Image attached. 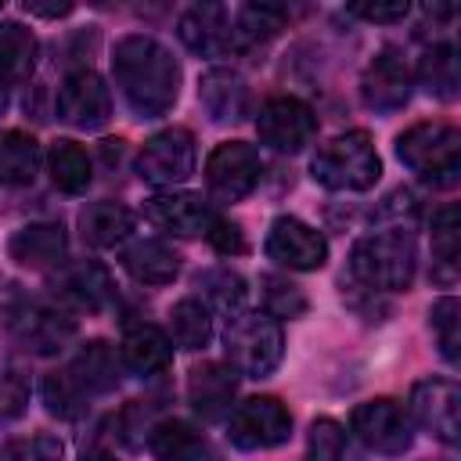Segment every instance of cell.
<instances>
[{"label": "cell", "instance_id": "cell-1", "mask_svg": "<svg viewBox=\"0 0 461 461\" xmlns=\"http://www.w3.org/2000/svg\"><path fill=\"white\" fill-rule=\"evenodd\" d=\"M112 76L126 104L140 119H162L180 97V65L176 58L144 32H130L112 50Z\"/></svg>", "mask_w": 461, "mask_h": 461}, {"label": "cell", "instance_id": "cell-2", "mask_svg": "<svg viewBox=\"0 0 461 461\" xmlns=\"http://www.w3.org/2000/svg\"><path fill=\"white\" fill-rule=\"evenodd\" d=\"M418 270V241L403 227L364 234L349 252V274L375 292H407Z\"/></svg>", "mask_w": 461, "mask_h": 461}, {"label": "cell", "instance_id": "cell-3", "mask_svg": "<svg viewBox=\"0 0 461 461\" xmlns=\"http://www.w3.org/2000/svg\"><path fill=\"white\" fill-rule=\"evenodd\" d=\"M396 158L432 187H450L461 173V133L439 119L414 122L396 137Z\"/></svg>", "mask_w": 461, "mask_h": 461}, {"label": "cell", "instance_id": "cell-4", "mask_svg": "<svg viewBox=\"0 0 461 461\" xmlns=\"http://www.w3.org/2000/svg\"><path fill=\"white\" fill-rule=\"evenodd\" d=\"M310 173L328 191H367L382 173V158L367 130H349L317 148L310 158Z\"/></svg>", "mask_w": 461, "mask_h": 461}, {"label": "cell", "instance_id": "cell-5", "mask_svg": "<svg viewBox=\"0 0 461 461\" xmlns=\"http://www.w3.org/2000/svg\"><path fill=\"white\" fill-rule=\"evenodd\" d=\"M230 371L245 378H267L285 357V331L267 313H238L223 331Z\"/></svg>", "mask_w": 461, "mask_h": 461}, {"label": "cell", "instance_id": "cell-6", "mask_svg": "<svg viewBox=\"0 0 461 461\" xmlns=\"http://www.w3.org/2000/svg\"><path fill=\"white\" fill-rule=\"evenodd\" d=\"M259 173H263L259 148H252L245 140H223L205 158V184H209L212 198H220V202L249 198L259 184Z\"/></svg>", "mask_w": 461, "mask_h": 461}, {"label": "cell", "instance_id": "cell-7", "mask_svg": "<svg viewBox=\"0 0 461 461\" xmlns=\"http://www.w3.org/2000/svg\"><path fill=\"white\" fill-rule=\"evenodd\" d=\"M292 436V414L277 396H249L227 421V439L241 450H267Z\"/></svg>", "mask_w": 461, "mask_h": 461}, {"label": "cell", "instance_id": "cell-8", "mask_svg": "<svg viewBox=\"0 0 461 461\" xmlns=\"http://www.w3.org/2000/svg\"><path fill=\"white\" fill-rule=\"evenodd\" d=\"M256 133H259V140L267 148H274L281 155H295L313 140L317 115H313V108L306 101L281 94V97H270V101L259 104Z\"/></svg>", "mask_w": 461, "mask_h": 461}, {"label": "cell", "instance_id": "cell-9", "mask_svg": "<svg viewBox=\"0 0 461 461\" xmlns=\"http://www.w3.org/2000/svg\"><path fill=\"white\" fill-rule=\"evenodd\" d=\"M137 173H140V180H148L155 187L184 184L194 173V137H191V130L169 126V130H158L155 137H148L140 155H137Z\"/></svg>", "mask_w": 461, "mask_h": 461}, {"label": "cell", "instance_id": "cell-10", "mask_svg": "<svg viewBox=\"0 0 461 461\" xmlns=\"http://www.w3.org/2000/svg\"><path fill=\"white\" fill-rule=\"evenodd\" d=\"M349 429L357 432V439L367 450L385 454V457H396V454H403L411 447L407 411L389 396H375V400L357 403L353 414H349Z\"/></svg>", "mask_w": 461, "mask_h": 461}, {"label": "cell", "instance_id": "cell-11", "mask_svg": "<svg viewBox=\"0 0 461 461\" xmlns=\"http://www.w3.org/2000/svg\"><path fill=\"white\" fill-rule=\"evenodd\" d=\"M411 418L443 443L461 439V389L454 378H421L411 389Z\"/></svg>", "mask_w": 461, "mask_h": 461}, {"label": "cell", "instance_id": "cell-12", "mask_svg": "<svg viewBox=\"0 0 461 461\" xmlns=\"http://www.w3.org/2000/svg\"><path fill=\"white\" fill-rule=\"evenodd\" d=\"M112 115V94L94 68H76L58 90V119L76 130H97Z\"/></svg>", "mask_w": 461, "mask_h": 461}, {"label": "cell", "instance_id": "cell-13", "mask_svg": "<svg viewBox=\"0 0 461 461\" xmlns=\"http://www.w3.org/2000/svg\"><path fill=\"white\" fill-rule=\"evenodd\" d=\"M411 86H414V76H411L407 61L393 47L378 50L371 58V65L364 68V76H360V97L378 115L400 112L411 101Z\"/></svg>", "mask_w": 461, "mask_h": 461}, {"label": "cell", "instance_id": "cell-14", "mask_svg": "<svg viewBox=\"0 0 461 461\" xmlns=\"http://www.w3.org/2000/svg\"><path fill=\"white\" fill-rule=\"evenodd\" d=\"M267 256L288 270H317L328 259V241L299 216H277L267 230Z\"/></svg>", "mask_w": 461, "mask_h": 461}, {"label": "cell", "instance_id": "cell-15", "mask_svg": "<svg viewBox=\"0 0 461 461\" xmlns=\"http://www.w3.org/2000/svg\"><path fill=\"white\" fill-rule=\"evenodd\" d=\"M144 216L166 230V234H176V238H198V234H209L216 212L212 205L194 194V191H158L144 202Z\"/></svg>", "mask_w": 461, "mask_h": 461}, {"label": "cell", "instance_id": "cell-16", "mask_svg": "<svg viewBox=\"0 0 461 461\" xmlns=\"http://www.w3.org/2000/svg\"><path fill=\"white\" fill-rule=\"evenodd\" d=\"M14 335L32 353H58L76 335V317L54 303H29L14 317Z\"/></svg>", "mask_w": 461, "mask_h": 461}, {"label": "cell", "instance_id": "cell-17", "mask_svg": "<svg viewBox=\"0 0 461 461\" xmlns=\"http://www.w3.org/2000/svg\"><path fill=\"white\" fill-rule=\"evenodd\" d=\"M7 256L18 267H29V270L61 267L65 256H68V234H65L61 223H25L11 234Z\"/></svg>", "mask_w": 461, "mask_h": 461}, {"label": "cell", "instance_id": "cell-18", "mask_svg": "<svg viewBox=\"0 0 461 461\" xmlns=\"http://www.w3.org/2000/svg\"><path fill=\"white\" fill-rule=\"evenodd\" d=\"M180 40L205 58H220L230 54V11L220 4H194L180 14L176 22Z\"/></svg>", "mask_w": 461, "mask_h": 461}, {"label": "cell", "instance_id": "cell-19", "mask_svg": "<svg viewBox=\"0 0 461 461\" xmlns=\"http://www.w3.org/2000/svg\"><path fill=\"white\" fill-rule=\"evenodd\" d=\"M234 389H238V378L230 367L223 364H198L191 367L187 375V403L202 414V418H223L230 411V400H234Z\"/></svg>", "mask_w": 461, "mask_h": 461}, {"label": "cell", "instance_id": "cell-20", "mask_svg": "<svg viewBox=\"0 0 461 461\" xmlns=\"http://www.w3.org/2000/svg\"><path fill=\"white\" fill-rule=\"evenodd\" d=\"M58 295L79 310H104L112 299H115V285H112V274L101 267V263H72L65 267L61 281H58Z\"/></svg>", "mask_w": 461, "mask_h": 461}, {"label": "cell", "instance_id": "cell-21", "mask_svg": "<svg viewBox=\"0 0 461 461\" xmlns=\"http://www.w3.org/2000/svg\"><path fill=\"white\" fill-rule=\"evenodd\" d=\"M198 101L209 112L212 122H238L249 108V90L238 72L230 68H209L198 83Z\"/></svg>", "mask_w": 461, "mask_h": 461}, {"label": "cell", "instance_id": "cell-22", "mask_svg": "<svg viewBox=\"0 0 461 461\" xmlns=\"http://www.w3.org/2000/svg\"><path fill=\"white\" fill-rule=\"evenodd\" d=\"M119 357H122V364H126L133 375L148 378V375H158V371H166V367L173 364V342H169V335H166L162 328H155V324H137V328H130V331L122 335Z\"/></svg>", "mask_w": 461, "mask_h": 461}, {"label": "cell", "instance_id": "cell-23", "mask_svg": "<svg viewBox=\"0 0 461 461\" xmlns=\"http://www.w3.org/2000/svg\"><path fill=\"white\" fill-rule=\"evenodd\" d=\"M122 267L140 285H169L180 274V252L158 238H144L122 252Z\"/></svg>", "mask_w": 461, "mask_h": 461}, {"label": "cell", "instance_id": "cell-24", "mask_svg": "<svg viewBox=\"0 0 461 461\" xmlns=\"http://www.w3.org/2000/svg\"><path fill=\"white\" fill-rule=\"evenodd\" d=\"M119 364H122V357L115 353V346L94 339V342H86V346L76 353V360H72V367H68V378L79 385L83 396H86V393H108V389H115V382H119Z\"/></svg>", "mask_w": 461, "mask_h": 461}, {"label": "cell", "instance_id": "cell-25", "mask_svg": "<svg viewBox=\"0 0 461 461\" xmlns=\"http://www.w3.org/2000/svg\"><path fill=\"white\" fill-rule=\"evenodd\" d=\"M79 227H83V238L97 249H112L119 241L130 238L133 230V212L122 205V202H90L83 212H79Z\"/></svg>", "mask_w": 461, "mask_h": 461}, {"label": "cell", "instance_id": "cell-26", "mask_svg": "<svg viewBox=\"0 0 461 461\" xmlns=\"http://www.w3.org/2000/svg\"><path fill=\"white\" fill-rule=\"evenodd\" d=\"M148 450L155 461H198L202 432L184 418H162L148 429Z\"/></svg>", "mask_w": 461, "mask_h": 461}, {"label": "cell", "instance_id": "cell-27", "mask_svg": "<svg viewBox=\"0 0 461 461\" xmlns=\"http://www.w3.org/2000/svg\"><path fill=\"white\" fill-rule=\"evenodd\" d=\"M40 173V144L32 133L7 130L0 133V184L25 187Z\"/></svg>", "mask_w": 461, "mask_h": 461}, {"label": "cell", "instance_id": "cell-28", "mask_svg": "<svg viewBox=\"0 0 461 461\" xmlns=\"http://www.w3.org/2000/svg\"><path fill=\"white\" fill-rule=\"evenodd\" d=\"M285 11L274 4H245L230 14V50H249L267 43L270 36H277V29L285 25Z\"/></svg>", "mask_w": 461, "mask_h": 461}, {"label": "cell", "instance_id": "cell-29", "mask_svg": "<svg viewBox=\"0 0 461 461\" xmlns=\"http://www.w3.org/2000/svg\"><path fill=\"white\" fill-rule=\"evenodd\" d=\"M40 43L22 22H0V79L4 83H22L36 68Z\"/></svg>", "mask_w": 461, "mask_h": 461}, {"label": "cell", "instance_id": "cell-30", "mask_svg": "<svg viewBox=\"0 0 461 461\" xmlns=\"http://www.w3.org/2000/svg\"><path fill=\"white\" fill-rule=\"evenodd\" d=\"M212 339V317L202 299H180L169 310V342L180 349H205Z\"/></svg>", "mask_w": 461, "mask_h": 461}, {"label": "cell", "instance_id": "cell-31", "mask_svg": "<svg viewBox=\"0 0 461 461\" xmlns=\"http://www.w3.org/2000/svg\"><path fill=\"white\" fill-rule=\"evenodd\" d=\"M47 162H50L54 184H58L61 191H68V194H83V191L90 187V180H94L90 155H86L76 140H54Z\"/></svg>", "mask_w": 461, "mask_h": 461}, {"label": "cell", "instance_id": "cell-32", "mask_svg": "<svg viewBox=\"0 0 461 461\" xmlns=\"http://www.w3.org/2000/svg\"><path fill=\"white\" fill-rule=\"evenodd\" d=\"M418 79L429 94L454 101L457 97V54L450 43H432L418 61Z\"/></svg>", "mask_w": 461, "mask_h": 461}, {"label": "cell", "instance_id": "cell-33", "mask_svg": "<svg viewBox=\"0 0 461 461\" xmlns=\"http://www.w3.org/2000/svg\"><path fill=\"white\" fill-rule=\"evenodd\" d=\"M198 288L205 295V306L220 310V313H234L245 303V277L234 274L230 267H216L198 274Z\"/></svg>", "mask_w": 461, "mask_h": 461}, {"label": "cell", "instance_id": "cell-34", "mask_svg": "<svg viewBox=\"0 0 461 461\" xmlns=\"http://www.w3.org/2000/svg\"><path fill=\"white\" fill-rule=\"evenodd\" d=\"M259 285H263V313H267V317L285 321V317H303V313H306L310 299H306V292H303L299 285H292L288 277L267 274Z\"/></svg>", "mask_w": 461, "mask_h": 461}, {"label": "cell", "instance_id": "cell-35", "mask_svg": "<svg viewBox=\"0 0 461 461\" xmlns=\"http://www.w3.org/2000/svg\"><path fill=\"white\" fill-rule=\"evenodd\" d=\"M429 324H432V331L439 339L443 357L450 364H457V357H461V349H457L461 346V306H457V299L454 295L436 299L432 310H429Z\"/></svg>", "mask_w": 461, "mask_h": 461}, {"label": "cell", "instance_id": "cell-36", "mask_svg": "<svg viewBox=\"0 0 461 461\" xmlns=\"http://www.w3.org/2000/svg\"><path fill=\"white\" fill-rule=\"evenodd\" d=\"M457 249H461L457 209H454V205H443V209L432 216V252H436V263L443 267V274H439V277H454Z\"/></svg>", "mask_w": 461, "mask_h": 461}, {"label": "cell", "instance_id": "cell-37", "mask_svg": "<svg viewBox=\"0 0 461 461\" xmlns=\"http://www.w3.org/2000/svg\"><path fill=\"white\" fill-rule=\"evenodd\" d=\"M61 457H65V443L50 432L18 436L0 447V461H61Z\"/></svg>", "mask_w": 461, "mask_h": 461}, {"label": "cell", "instance_id": "cell-38", "mask_svg": "<svg viewBox=\"0 0 461 461\" xmlns=\"http://www.w3.org/2000/svg\"><path fill=\"white\" fill-rule=\"evenodd\" d=\"M310 461H346V432L335 418H317L306 436Z\"/></svg>", "mask_w": 461, "mask_h": 461}, {"label": "cell", "instance_id": "cell-39", "mask_svg": "<svg viewBox=\"0 0 461 461\" xmlns=\"http://www.w3.org/2000/svg\"><path fill=\"white\" fill-rule=\"evenodd\" d=\"M43 403H47V411L58 414V418H76L79 407H83V393H79V385L68 378V371H65V375L54 371V375L43 378Z\"/></svg>", "mask_w": 461, "mask_h": 461}, {"label": "cell", "instance_id": "cell-40", "mask_svg": "<svg viewBox=\"0 0 461 461\" xmlns=\"http://www.w3.org/2000/svg\"><path fill=\"white\" fill-rule=\"evenodd\" d=\"M25 407H29V382L14 371H4L0 375V425L14 421Z\"/></svg>", "mask_w": 461, "mask_h": 461}, {"label": "cell", "instance_id": "cell-41", "mask_svg": "<svg viewBox=\"0 0 461 461\" xmlns=\"http://www.w3.org/2000/svg\"><path fill=\"white\" fill-rule=\"evenodd\" d=\"M209 245L220 252V256H241L245 249H249V241H245V234H241V227L238 223H230V220H212V227H209Z\"/></svg>", "mask_w": 461, "mask_h": 461}, {"label": "cell", "instance_id": "cell-42", "mask_svg": "<svg viewBox=\"0 0 461 461\" xmlns=\"http://www.w3.org/2000/svg\"><path fill=\"white\" fill-rule=\"evenodd\" d=\"M346 11L357 14V18H367V22H403L411 14V4L407 0H396V4H349Z\"/></svg>", "mask_w": 461, "mask_h": 461}, {"label": "cell", "instance_id": "cell-43", "mask_svg": "<svg viewBox=\"0 0 461 461\" xmlns=\"http://www.w3.org/2000/svg\"><path fill=\"white\" fill-rule=\"evenodd\" d=\"M25 11L36 14V18H65V14H72V4H36V0H25Z\"/></svg>", "mask_w": 461, "mask_h": 461}, {"label": "cell", "instance_id": "cell-44", "mask_svg": "<svg viewBox=\"0 0 461 461\" xmlns=\"http://www.w3.org/2000/svg\"><path fill=\"white\" fill-rule=\"evenodd\" d=\"M7 112V86H4V79H0V115Z\"/></svg>", "mask_w": 461, "mask_h": 461}, {"label": "cell", "instance_id": "cell-45", "mask_svg": "<svg viewBox=\"0 0 461 461\" xmlns=\"http://www.w3.org/2000/svg\"><path fill=\"white\" fill-rule=\"evenodd\" d=\"M83 461H115V457H108V454H86Z\"/></svg>", "mask_w": 461, "mask_h": 461}, {"label": "cell", "instance_id": "cell-46", "mask_svg": "<svg viewBox=\"0 0 461 461\" xmlns=\"http://www.w3.org/2000/svg\"><path fill=\"white\" fill-rule=\"evenodd\" d=\"M0 11H4V4H0Z\"/></svg>", "mask_w": 461, "mask_h": 461}]
</instances>
